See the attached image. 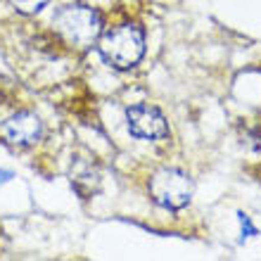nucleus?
Wrapping results in <instances>:
<instances>
[{
	"label": "nucleus",
	"mask_w": 261,
	"mask_h": 261,
	"mask_svg": "<svg viewBox=\"0 0 261 261\" xmlns=\"http://www.w3.org/2000/svg\"><path fill=\"white\" fill-rule=\"evenodd\" d=\"M126 126L128 133L143 140H162L169 136V124H166L164 114L154 107V105L140 102L126 110Z\"/></svg>",
	"instance_id": "obj_5"
},
{
	"label": "nucleus",
	"mask_w": 261,
	"mask_h": 261,
	"mask_svg": "<svg viewBox=\"0 0 261 261\" xmlns=\"http://www.w3.org/2000/svg\"><path fill=\"white\" fill-rule=\"evenodd\" d=\"M19 12H24V14H36L38 10H43V7L48 5L50 0H10Z\"/></svg>",
	"instance_id": "obj_7"
},
{
	"label": "nucleus",
	"mask_w": 261,
	"mask_h": 261,
	"mask_svg": "<svg viewBox=\"0 0 261 261\" xmlns=\"http://www.w3.org/2000/svg\"><path fill=\"white\" fill-rule=\"evenodd\" d=\"M7 178H10V173H7V171H0V180H7Z\"/></svg>",
	"instance_id": "obj_9"
},
{
	"label": "nucleus",
	"mask_w": 261,
	"mask_h": 261,
	"mask_svg": "<svg viewBox=\"0 0 261 261\" xmlns=\"http://www.w3.org/2000/svg\"><path fill=\"white\" fill-rule=\"evenodd\" d=\"M147 190L157 206L169 209V212H178V209H186L193 199V178L180 169L162 166L150 176Z\"/></svg>",
	"instance_id": "obj_3"
},
{
	"label": "nucleus",
	"mask_w": 261,
	"mask_h": 261,
	"mask_svg": "<svg viewBox=\"0 0 261 261\" xmlns=\"http://www.w3.org/2000/svg\"><path fill=\"white\" fill-rule=\"evenodd\" d=\"M97 50L107 64L114 69L136 67L145 55V31L138 24H117L97 38Z\"/></svg>",
	"instance_id": "obj_1"
},
{
	"label": "nucleus",
	"mask_w": 261,
	"mask_h": 261,
	"mask_svg": "<svg viewBox=\"0 0 261 261\" xmlns=\"http://www.w3.org/2000/svg\"><path fill=\"white\" fill-rule=\"evenodd\" d=\"M69 178H71V186L83 199L88 197L90 193H95L97 186H100V171L97 166L93 164V159L88 157H79L71 162V171H69Z\"/></svg>",
	"instance_id": "obj_6"
},
{
	"label": "nucleus",
	"mask_w": 261,
	"mask_h": 261,
	"mask_svg": "<svg viewBox=\"0 0 261 261\" xmlns=\"http://www.w3.org/2000/svg\"><path fill=\"white\" fill-rule=\"evenodd\" d=\"M53 29L71 48H90L102 34V17L86 5H64L53 17Z\"/></svg>",
	"instance_id": "obj_2"
},
{
	"label": "nucleus",
	"mask_w": 261,
	"mask_h": 261,
	"mask_svg": "<svg viewBox=\"0 0 261 261\" xmlns=\"http://www.w3.org/2000/svg\"><path fill=\"white\" fill-rule=\"evenodd\" d=\"M238 221H240V228H242V240H245V238H252V235H259V228L252 226V221H249V216L245 212L238 214Z\"/></svg>",
	"instance_id": "obj_8"
},
{
	"label": "nucleus",
	"mask_w": 261,
	"mask_h": 261,
	"mask_svg": "<svg viewBox=\"0 0 261 261\" xmlns=\"http://www.w3.org/2000/svg\"><path fill=\"white\" fill-rule=\"evenodd\" d=\"M43 121L38 114L21 110L0 124V140L12 147H31L41 140Z\"/></svg>",
	"instance_id": "obj_4"
}]
</instances>
